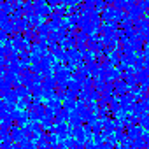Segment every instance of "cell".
Instances as JSON below:
<instances>
[{
    "label": "cell",
    "mask_w": 149,
    "mask_h": 149,
    "mask_svg": "<svg viewBox=\"0 0 149 149\" xmlns=\"http://www.w3.org/2000/svg\"><path fill=\"white\" fill-rule=\"evenodd\" d=\"M0 11H2V13H7V14H13V13H14V4L6 2V0H4V2L0 4Z\"/></svg>",
    "instance_id": "cell-6"
},
{
    "label": "cell",
    "mask_w": 149,
    "mask_h": 149,
    "mask_svg": "<svg viewBox=\"0 0 149 149\" xmlns=\"http://www.w3.org/2000/svg\"><path fill=\"white\" fill-rule=\"evenodd\" d=\"M14 93H16V97H18V100H23V98H30L32 97V91H30V88L28 86H18V88H14Z\"/></svg>",
    "instance_id": "cell-2"
},
{
    "label": "cell",
    "mask_w": 149,
    "mask_h": 149,
    "mask_svg": "<svg viewBox=\"0 0 149 149\" xmlns=\"http://www.w3.org/2000/svg\"><path fill=\"white\" fill-rule=\"evenodd\" d=\"M123 4H125L123 0H114V7H119V9H121V7H123Z\"/></svg>",
    "instance_id": "cell-11"
},
{
    "label": "cell",
    "mask_w": 149,
    "mask_h": 149,
    "mask_svg": "<svg viewBox=\"0 0 149 149\" xmlns=\"http://www.w3.org/2000/svg\"><path fill=\"white\" fill-rule=\"evenodd\" d=\"M46 2H47V6H51V7H56L61 0H46Z\"/></svg>",
    "instance_id": "cell-9"
},
{
    "label": "cell",
    "mask_w": 149,
    "mask_h": 149,
    "mask_svg": "<svg viewBox=\"0 0 149 149\" xmlns=\"http://www.w3.org/2000/svg\"><path fill=\"white\" fill-rule=\"evenodd\" d=\"M68 123H70V126H81L83 125V116L77 111H72L68 114Z\"/></svg>",
    "instance_id": "cell-3"
},
{
    "label": "cell",
    "mask_w": 149,
    "mask_h": 149,
    "mask_svg": "<svg viewBox=\"0 0 149 149\" xmlns=\"http://www.w3.org/2000/svg\"><path fill=\"white\" fill-rule=\"evenodd\" d=\"M6 2H11V4H16V2H18V0H6Z\"/></svg>",
    "instance_id": "cell-12"
},
{
    "label": "cell",
    "mask_w": 149,
    "mask_h": 149,
    "mask_svg": "<svg viewBox=\"0 0 149 149\" xmlns=\"http://www.w3.org/2000/svg\"><path fill=\"white\" fill-rule=\"evenodd\" d=\"M112 16V9H107V11H102V19L104 21H109Z\"/></svg>",
    "instance_id": "cell-8"
},
{
    "label": "cell",
    "mask_w": 149,
    "mask_h": 149,
    "mask_svg": "<svg viewBox=\"0 0 149 149\" xmlns=\"http://www.w3.org/2000/svg\"><path fill=\"white\" fill-rule=\"evenodd\" d=\"M68 111L67 109H61V111H58L56 112V116H54V123H67L68 121Z\"/></svg>",
    "instance_id": "cell-4"
},
{
    "label": "cell",
    "mask_w": 149,
    "mask_h": 149,
    "mask_svg": "<svg viewBox=\"0 0 149 149\" xmlns=\"http://www.w3.org/2000/svg\"><path fill=\"white\" fill-rule=\"evenodd\" d=\"M114 149H119V147H114Z\"/></svg>",
    "instance_id": "cell-13"
},
{
    "label": "cell",
    "mask_w": 149,
    "mask_h": 149,
    "mask_svg": "<svg viewBox=\"0 0 149 149\" xmlns=\"http://www.w3.org/2000/svg\"><path fill=\"white\" fill-rule=\"evenodd\" d=\"M83 53V60L88 63V61H93V58H95V51H91L90 47H86L84 51H81Z\"/></svg>",
    "instance_id": "cell-7"
},
{
    "label": "cell",
    "mask_w": 149,
    "mask_h": 149,
    "mask_svg": "<svg viewBox=\"0 0 149 149\" xmlns=\"http://www.w3.org/2000/svg\"><path fill=\"white\" fill-rule=\"evenodd\" d=\"M107 114H109V109H107V107H102V109H100V116H102V119H105Z\"/></svg>",
    "instance_id": "cell-10"
},
{
    "label": "cell",
    "mask_w": 149,
    "mask_h": 149,
    "mask_svg": "<svg viewBox=\"0 0 149 149\" xmlns=\"http://www.w3.org/2000/svg\"><path fill=\"white\" fill-rule=\"evenodd\" d=\"M11 133H13V142H16V144H19L25 137H30L26 126H18V125L11 128Z\"/></svg>",
    "instance_id": "cell-1"
},
{
    "label": "cell",
    "mask_w": 149,
    "mask_h": 149,
    "mask_svg": "<svg viewBox=\"0 0 149 149\" xmlns=\"http://www.w3.org/2000/svg\"><path fill=\"white\" fill-rule=\"evenodd\" d=\"M76 105H77V100H72V98H65L63 100V109H67L68 112L76 111Z\"/></svg>",
    "instance_id": "cell-5"
}]
</instances>
